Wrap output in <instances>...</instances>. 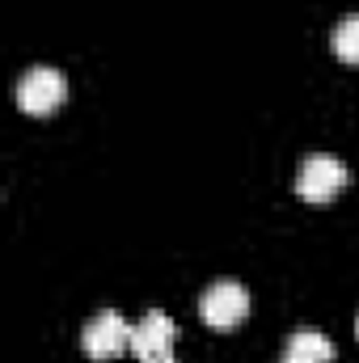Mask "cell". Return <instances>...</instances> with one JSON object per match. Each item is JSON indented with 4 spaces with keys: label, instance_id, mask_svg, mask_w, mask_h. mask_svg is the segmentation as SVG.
I'll return each mask as SVG.
<instances>
[{
    "label": "cell",
    "instance_id": "9",
    "mask_svg": "<svg viewBox=\"0 0 359 363\" xmlns=\"http://www.w3.org/2000/svg\"><path fill=\"white\" fill-rule=\"evenodd\" d=\"M355 334H359V317H355Z\"/></svg>",
    "mask_w": 359,
    "mask_h": 363
},
{
    "label": "cell",
    "instance_id": "6",
    "mask_svg": "<svg viewBox=\"0 0 359 363\" xmlns=\"http://www.w3.org/2000/svg\"><path fill=\"white\" fill-rule=\"evenodd\" d=\"M330 359H334V342L321 330L304 325L283 342V363H330Z\"/></svg>",
    "mask_w": 359,
    "mask_h": 363
},
{
    "label": "cell",
    "instance_id": "1",
    "mask_svg": "<svg viewBox=\"0 0 359 363\" xmlns=\"http://www.w3.org/2000/svg\"><path fill=\"white\" fill-rule=\"evenodd\" d=\"M343 186H347V165H343L338 157H330V152H313V157H304L300 169H296V194L309 199V203H326V199H334Z\"/></svg>",
    "mask_w": 359,
    "mask_h": 363
},
{
    "label": "cell",
    "instance_id": "3",
    "mask_svg": "<svg viewBox=\"0 0 359 363\" xmlns=\"http://www.w3.org/2000/svg\"><path fill=\"white\" fill-rule=\"evenodd\" d=\"M64 97H68V81L55 68H47V64L21 72V81H17V106L26 114H51Z\"/></svg>",
    "mask_w": 359,
    "mask_h": 363
},
{
    "label": "cell",
    "instance_id": "8",
    "mask_svg": "<svg viewBox=\"0 0 359 363\" xmlns=\"http://www.w3.org/2000/svg\"><path fill=\"white\" fill-rule=\"evenodd\" d=\"M140 363H178L174 355H153V359H140Z\"/></svg>",
    "mask_w": 359,
    "mask_h": 363
},
{
    "label": "cell",
    "instance_id": "4",
    "mask_svg": "<svg viewBox=\"0 0 359 363\" xmlns=\"http://www.w3.org/2000/svg\"><path fill=\"white\" fill-rule=\"evenodd\" d=\"M81 347H85L89 359H114V355L131 351V325L114 308H101V313H93V321L85 325Z\"/></svg>",
    "mask_w": 359,
    "mask_h": 363
},
{
    "label": "cell",
    "instance_id": "5",
    "mask_svg": "<svg viewBox=\"0 0 359 363\" xmlns=\"http://www.w3.org/2000/svg\"><path fill=\"white\" fill-rule=\"evenodd\" d=\"M174 338H178V325H174L161 308H153V313H144V317L136 321V330H131V355H136V359L170 355Z\"/></svg>",
    "mask_w": 359,
    "mask_h": 363
},
{
    "label": "cell",
    "instance_id": "2",
    "mask_svg": "<svg viewBox=\"0 0 359 363\" xmlns=\"http://www.w3.org/2000/svg\"><path fill=\"white\" fill-rule=\"evenodd\" d=\"M199 313H203V321L216 325V330L241 325L245 313H250V291H245V283H237V279L211 283V287L203 291V300H199Z\"/></svg>",
    "mask_w": 359,
    "mask_h": 363
},
{
    "label": "cell",
    "instance_id": "7",
    "mask_svg": "<svg viewBox=\"0 0 359 363\" xmlns=\"http://www.w3.org/2000/svg\"><path fill=\"white\" fill-rule=\"evenodd\" d=\"M330 47H334V55H338V60L359 64V17H343V21L334 26Z\"/></svg>",
    "mask_w": 359,
    "mask_h": 363
}]
</instances>
